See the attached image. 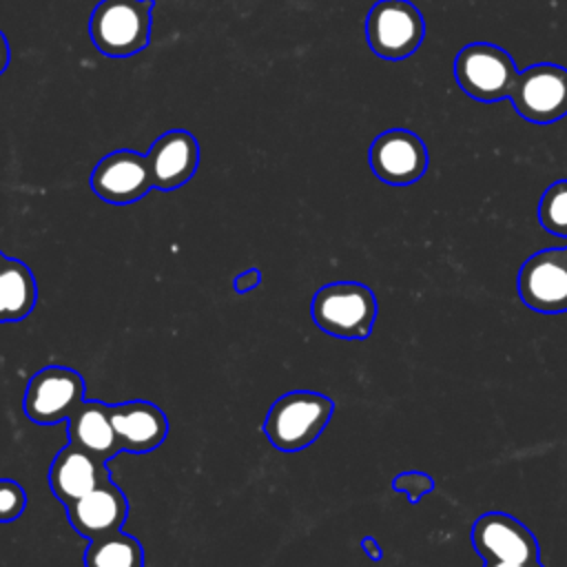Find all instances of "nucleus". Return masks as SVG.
Instances as JSON below:
<instances>
[{
    "label": "nucleus",
    "instance_id": "ddd939ff",
    "mask_svg": "<svg viewBox=\"0 0 567 567\" xmlns=\"http://www.w3.org/2000/svg\"><path fill=\"white\" fill-rule=\"evenodd\" d=\"M146 162L153 188L175 190L195 175L199 166V142L188 131H166L151 144Z\"/></svg>",
    "mask_w": 567,
    "mask_h": 567
},
{
    "label": "nucleus",
    "instance_id": "6e6552de",
    "mask_svg": "<svg viewBox=\"0 0 567 567\" xmlns=\"http://www.w3.org/2000/svg\"><path fill=\"white\" fill-rule=\"evenodd\" d=\"M516 286L529 310L540 315L567 312V246L545 248L527 257Z\"/></svg>",
    "mask_w": 567,
    "mask_h": 567
},
{
    "label": "nucleus",
    "instance_id": "dca6fc26",
    "mask_svg": "<svg viewBox=\"0 0 567 567\" xmlns=\"http://www.w3.org/2000/svg\"><path fill=\"white\" fill-rule=\"evenodd\" d=\"M69 443L82 447L84 452L109 463L113 456L122 454L113 421L111 405L102 401H82L66 419Z\"/></svg>",
    "mask_w": 567,
    "mask_h": 567
},
{
    "label": "nucleus",
    "instance_id": "39448f33",
    "mask_svg": "<svg viewBox=\"0 0 567 567\" xmlns=\"http://www.w3.org/2000/svg\"><path fill=\"white\" fill-rule=\"evenodd\" d=\"M423 35V16L410 0H379L365 18V40L383 60L410 58Z\"/></svg>",
    "mask_w": 567,
    "mask_h": 567
},
{
    "label": "nucleus",
    "instance_id": "a878e982",
    "mask_svg": "<svg viewBox=\"0 0 567 567\" xmlns=\"http://www.w3.org/2000/svg\"><path fill=\"white\" fill-rule=\"evenodd\" d=\"M4 259H7V255H4V252H0V270H2V264H4Z\"/></svg>",
    "mask_w": 567,
    "mask_h": 567
},
{
    "label": "nucleus",
    "instance_id": "412c9836",
    "mask_svg": "<svg viewBox=\"0 0 567 567\" xmlns=\"http://www.w3.org/2000/svg\"><path fill=\"white\" fill-rule=\"evenodd\" d=\"M27 507V492L13 478H0V523L16 520Z\"/></svg>",
    "mask_w": 567,
    "mask_h": 567
},
{
    "label": "nucleus",
    "instance_id": "2eb2a0df",
    "mask_svg": "<svg viewBox=\"0 0 567 567\" xmlns=\"http://www.w3.org/2000/svg\"><path fill=\"white\" fill-rule=\"evenodd\" d=\"M109 478L111 474L106 463L73 443L64 445L49 467V487L62 505L82 498L86 492Z\"/></svg>",
    "mask_w": 567,
    "mask_h": 567
},
{
    "label": "nucleus",
    "instance_id": "20e7f679",
    "mask_svg": "<svg viewBox=\"0 0 567 567\" xmlns=\"http://www.w3.org/2000/svg\"><path fill=\"white\" fill-rule=\"evenodd\" d=\"M454 78L470 97L496 102L509 97L518 69L505 49L489 42H472L458 51Z\"/></svg>",
    "mask_w": 567,
    "mask_h": 567
},
{
    "label": "nucleus",
    "instance_id": "9d476101",
    "mask_svg": "<svg viewBox=\"0 0 567 567\" xmlns=\"http://www.w3.org/2000/svg\"><path fill=\"white\" fill-rule=\"evenodd\" d=\"M372 173L390 186H408L427 171V148L408 128H390L374 137L368 151Z\"/></svg>",
    "mask_w": 567,
    "mask_h": 567
},
{
    "label": "nucleus",
    "instance_id": "6ab92c4d",
    "mask_svg": "<svg viewBox=\"0 0 567 567\" xmlns=\"http://www.w3.org/2000/svg\"><path fill=\"white\" fill-rule=\"evenodd\" d=\"M540 226L558 237L567 239V179L554 182L538 204Z\"/></svg>",
    "mask_w": 567,
    "mask_h": 567
},
{
    "label": "nucleus",
    "instance_id": "1a4fd4ad",
    "mask_svg": "<svg viewBox=\"0 0 567 567\" xmlns=\"http://www.w3.org/2000/svg\"><path fill=\"white\" fill-rule=\"evenodd\" d=\"M472 547L483 563L540 560V547L534 532L505 512H487L474 520Z\"/></svg>",
    "mask_w": 567,
    "mask_h": 567
},
{
    "label": "nucleus",
    "instance_id": "f3484780",
    "mask_svg": "<svg viewBox=\"0 0 567 567\" xmlns=\"http://www.w3.org/2000/svg\"><path fill=\"white\" fill-rule=\"evenodd\" d=\"M38 301L33 270L13 257H7L0 270V321H20L29 317Z\"/></svg>",
    "mask_w": 567,
    "mask_h": 567
},
{
    "label": "nucleus",
    "instance_id": "7ed1b4c3",
    "mask_svg": "<svg viewBox=\"0 0 567 567\" xmlns=\"http://www.w3.org/2000/svg\"><path fill=\"white\" fill-rule=\"evenodd\" d=\"M377 297L359 281H332L321 286L310 306L312 321L326 334L339 339H368L377 321Z\"/></svg>",
    "mask_w": 567,
    "mask_h": 567
},
{
    "label": "nucleus",
    "instance_id": "f03ea898",
    "mask_svg": "<svg viewBox=\"0 0 567 567\" xmlns=\"http://www.w3.org/2000/svg\"><path fill=\"white\" fill-rule=\"evenodd\" d=\"M155 0H100L89 20L93 47L106 58H131L140 53L153 29Z\"/></svg>",
    "mask_w": 567,
    "mask_h": 567
},
{
    "label": "nucleus",
    "instance_id": "f257e3e1",
    "mask_svg": "<svg viewBox=\"0 0 567 567\" xmlns=\"http://www.w3.org/2000/svg\"><path fill=\"white\" fill-rule=\"evenodd\" d=\"M334 412L330 396L312 390H292L275 399L264 421V434L281 452H299L315 443Z\"/></svg>",
    "mask_w": 567,
    "mask_h": 567
},
{
    "label": "nucleus",
    "instance_id": "4be33fe9",
    "mask_svg": "<svg viewBox=\"0 0 567 567\" xmlns=\"http://www.w3.org/2000/svg\"><path fill=\"white\" fill-rule=\"evenodd\" d=\"M259 284H261V270H259V268H248L246 272H241V275H237V277L233 279V288H235V292H239V295H244V292L257 288Z\"/></svg>",
    "mask_w": 567,
    "mask_h": 567
},
{
    "label": "nucleus",
    "instance_id": "aec40b11",
    "mask_svg": "<svg viewBox=\"0 0 567 567\" xmlns=\"http://www.w3.org/2000/svg\"><path fill=\"white\" fill-rule=\"evenodd\" d=\"M434 478L425 472H401L392 478V489L394 492H401L408 496L410 503H419L425 494H432L434 492Z\"/></svg>",
    "mask_w": 567,
    "mask_h": 567
},
{
    "label": "nucleus",
    "instance_id": "423d86ee",
    "mask_svg": "<svg viewBox=\"0 0 567 567\" xmlns=\"http://www.w3.org/2000/svg\"><path fill=\"white\" fill-rule=\"evenodd\" d=\"M84 401V377L66 365H44L24 390L22 410L38 425H55Z\"/></svg>",
    "mask_w": 567,
    "mask_h": 567
},
{
    "label": "nucleus",
    "instance_id": "4468645a",
    "mask_svg": "<svg viewBox=\"0 0 567 567\" xmlns=\"http://www.w3.org/2000/svg\"><path fill=\"white\" fill-rule=\"evenodd\" d=\"M111 421L122 452L148 454L157 450L168 434V416L151 401H124L111 405Z\"/></svg>",
    "mask_w": 567,
    "mask_h": 567
},
{
    "label": "nucleus",
    "instance_id": "f8f14e48",
    "mask_svg": "<svg viewBox=\"0 0 567 567\" xmlns=\"http://www.w3.org/2000/svg\"><path fill=\"white\" fill-rule=\"evenodd\" d=\"M71 527L84 538H97L120 532L128 516V498L111 478L86 492L82 498L64 505Z\"/></svg>",
    "mask_w": 567,
    "mask_h": 567
},
{
    "label": "nucleus",
    "instance_id": "b1692460",
    "mask_svg": "<svg viewBox=\"0 0 567 567\" xmlns=\"http://www.w3.org/2000/svg\"><path fill=\"white\" fill-rule=\"evenodd\" d=\"M9 60H11V49H9V42H7L4 33L0 31V75L7 71Z\"/></svg>",
    "mask_w": 567,
    "mask_h": 567
},
{
    "label": "nucleus",
    "instance_id": "5701e85b",
    "mask_svg": "<svg viewBox=\"0 0 567 567\" xmlns=\"http://www.w3.org/2000/svg\"><path fill=\"white\" fill-rule=\"evenodd\" d=\"M361 549H363L365 556H368L370 560H374V563H379V560L383 558V549H381V545H379V540H377L374 536H363V538H361Z\"/></svg>",
    "mask_w": 567,
    "mask_h": 567
},
{
    "label": "nucleus",
    "instance_id": "0eeeda50",
    "mask_svg": "<svg viewBox=\"0 0 567 567\" xmlns=\"http://www.w3.org/2000/svg\"><path fill=\"white\" fill-rule=\"evenodd\" d=\"M509 100L514 111L534 124H551L567 115V69L540 62L518 71Z\"/></svg>",
    "mask_w": 567,
    "mask_h": 567
},
{
    "label": "nucleus",
    "instance_id": "393cba45",
    "mask_svg": "<svg viewBox=\"0 0 567 567\" xmlns=\"http://www.w3.org/2000/svg\"><path fill=\"white\" fill-rule=\"evenodd\" d=\"M483 567H545L540 560L536 563H509V560H496V563H483Z\"/></svg>",
    "mask_w": 567,
    "mask_h": 567
},
{
    "label": "nucleus",
    "instance_id": "a211bd4d",
    "mask_svg": "<svg viewBox=\"0 0 567 567\" xmlns=\"http://www.w3.org/2000/svg\"><path fill=\"white\" fill-rule=\"evenodd\" d=\"M84 567H144V549L135 536L120 532L89 540Z\"/></svg>",
    "mask_w": 567,
    "mask_h": 567
},
{
    "label": "nucleus",
    "instance_id": "9b49d317",
    "mask_svg": "<svg viewBox=\"0 0 567 567\" xmlns=\"http://www.w3.org/2000/svg\"><path fill=\"white\" fill-rule=\"evenodd\" d=\"M153 188L146 155L117 148L106 153L91 171V190L115 206H126L142 199Z\"/></svg>",
    "mask_w": 567,
    "mask_h": 567
}]
</instances>
